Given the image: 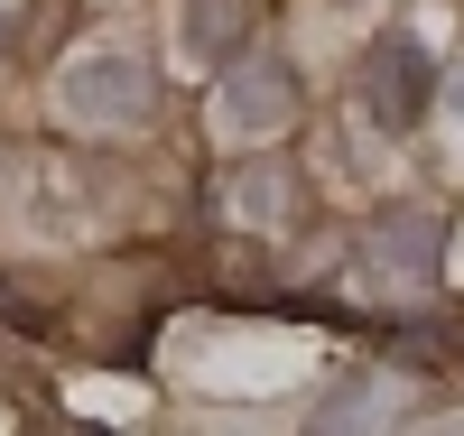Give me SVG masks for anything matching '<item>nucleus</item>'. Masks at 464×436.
Returning a JSON list of instances; mask_svg holds the SVG:
<instances>
[{
  "mask_svg": "<svg viewBox=\"0 0 464 436\" xmlns=\"http://www.w3.org/2000/svg\"><path fill=\"white\" fill-rule=\"evenodd\" d=\"M362 111H372L381 131H409L418 111H428V65H418V47H400V37H381V47H372Z\"/></svg>",
  "mask_w": 464,
  "mask_h": 436,
  "instance_id": "f257e3e1",
  "label": "nucleus"
}]
</instances>
